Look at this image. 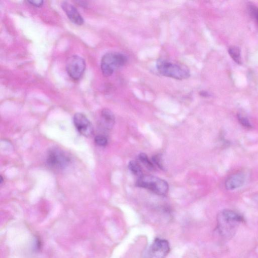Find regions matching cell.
Wrapping results in <instances>:
<instances>
[{
	"label": "cell",
	"mask_w": 258,
	"mask_h": 258,
	"mask_svg": "<svg viewBox=\"0 0 258 258\" xmlns=\"http://www.w3.org/2000/svg\"><path fill=\"white\" fill-rule=\"evenodd\" d=\"M238 120L240 123V124L244 126L245 128H252V124L249 121V120L246 118V117L241 115V114H238Z\"/></svg>",
	"instance_id": "cell-17"
},
{
	"label": "cell",
	"mask_w": 258,
	"mask_h": 258,
	"mask_svg": "<svg viewBox=\"0 0 258 258\" xmlns=\"http://www.w3.org/2000/svg\"><path fill=\"white\" fill-rule=\"evenodd\" d=\"M71 161L69 155L60 149L54 148L48 152L46 162L48 166L56 170H62L66 168Z\"/></svg>",
	"instance_id": "cell-5"
},
{
	"label": "cell",
	"mask_w": 258,
	"mask_h": 258,
	"mask_svg": "<svg viewBox=\"0 0 258 258\" xmlns=\"http://www.w3.org/2000/svg\"><path fill=\"white\" fill-rule=\"evenodd\" d=\"M139 159L148 170L152 171L154 169L152 163L149 160L146 154L140 153L139 155Z\"/></svg>",
	"instance_id": "cell-14"
},
{
	"label": "cell",
	"mask_w": 258,
	"mask_h": 258,
	"mask_svg": "<svg viewBox=\"0 0 258 258\" xmlns=\"http://www.w3.org/2000/svg\"><path fill=\"white\" fill-rule=\"evenodd\" d=\"M129 168L133 174L139 177L143 176L142 168L138 162L134 160L131 161L129 163Z\"/></svg>",
	"instance_id": "cell-13"
},
{
	"label": "cell",
	"mask_w": 258,
	"mask_h": 258,
	"mask_svg": "<svg viewBox=\"0 0 258 258\" xmlns=\"http://www.w3.org/2000/svg\"><path fill=\"white\" fill-rule=\"evenodd\" d=\"M248 10L251 16L255 20L258 26V7L254 5L250 4L248 6Z\"/></svg>",
	"instance_id": "cell-16"
},
{
	"label": "cell",
	"mask_w": 258,
	"mask_h": 258,
	"mask_svg": "<svg viewBox=\"0 0 258 258\" xmlns=\"http://www.w3.org/2000/svg\"><path fill=\"white\" fill-rule=\"evenodd\" d=\"M74 124L78 131L83 136L89 137L93 132L91 123L82 113H76L74 118Z\"/></svg>",
	"instance_id": "cell-8"
},
{
	"label": "cell",
	"mask_w": 258,
	"mask_h": 258,
	"mask_svg": "<svg viewBox=\"0 0 258 258\" xmlns=\"http://www.w3.org/2000/svg\"><path fill=\"white\" fill-rule=\"evenodd\" d=\"M28 2L36 7H41L43 3V1L41 0H32V1H28Z\"/></svg>",
	"instance_id": "cell-19"
},
{
	"label": "cell",
	"mask_w": 258,
	"mask_h": 258,
	"mask_svg": "<svg viewBox=\"0 0 258 258\" xmlns=\"http://www.w3.org/2000/svg\"><path fill=\"white\" fill-rule=\"evenodd\" d=\"M61 6L68 17L74 24L78 26H81L83 24V18L74 5L67 2H63Z\"/></svg>",
	"instance_id": "cell-9"
},
{
	"label": "cell",
	"mask_w": 258,
	"mask_h": 258,
	"mask_svg": "<svg viewBox=\"0 0 258 258\" xmlns=\"http://www.w3.org/2000/svg\"><path fill=\"white\" fill-rule=\"evenodd\" d=\"M152 160L155 165L160 169H164L163 165L162 163V158L161 154L155 155L152 157Z\"/></svg>",
	"instance_id": "cell-18"
},
{
	"label": "cell",
	"mask_w": 258,
	"mask_h": 258,
	"mask_svg": "<svg viewBox=\"0 0 258 258\" xmlns=\"http://www.w3.org/2000/svg\"><path fill=\"white\" fill-rule=\"evenodd\" d=\"M200 95L202 97H205V98L208 97L210 96L208 92L204 91L200 92Z\"/></svg>",
	"instance_id": "cell-21"
},
{
	"label": "cell",
	"mask_w": 258,
	"mask_h": 258,
	"mask_svg": "<svg viewBox=\"0 0 258 258\" xmlns=\"http://www.w3.org/2000/svg\"><path fill=\"white\" fill-rule=\"evenodd\" d=\"M136 185L161 196L166 195L169 189L168 183L166 181L150 175H143L139 177Z\"/></svg>",
	"instance_id": "cell-4"
},
{
	"label": "cell",
	"mask_w": 258,
	"mask_h": 258,
	"mask_svg": "<svg viewBox=\"0 0 258 258\" xmlns=\"http://www.w3.org/2000/svg\"><path fill=\"white\" fill-rule=\"evenodd\" d=\"M228 53L233 60L239 65H241L242 59L241 50L237 46H230L228 49Z\"/></svg>",
	"instance_id": "cell-12"
},
{
	"label": "cell",
	"mask_w": 258,
	"mask_h": 258,
	"mask_svg": "<svg viewBox=\"0 0 258 258\" xmlns=\"http://www.w3.org/2000/svg\"><path fill=\"white\" fill-rule=\"evenodd\" d=\"M101 123L105 128L111 130L115 123L113 113L109 109H103L101 112Z\"/></svg>",
	"instance_id": "cell-11"
},
{
	"label": "cell",
	"mask_w": 258,
	"mask_h": 258,
	"mask_svg": "<svg viewBox=\"0 0 258 258\" xmlns=\"http://www.w3.org/2000/svg\"><path fill=\"white\" fill-rule=\"evenodd\" d=\"M95 142L97 145L101 147H105L108 144V140L107 137L101 135L96 136Z\"/></svg>",
	"instance_id": "cell-15"
},
{
	"label": "cell",
	"mask_w": 258,
	"mask_h": 258,
	"mask_svg": "<svg viewBox=\"0 0 258 258\" xmlns=\"http://www.w3.org/2000/svg\"><path fill=\"white\" fill-rule=\"evenodd\" d=\"M158 73L163 76L182 80L190 76L188 69L170 61L159 59L156 64Z\"/></svg>",
	"instance_id": "cell-2"
},
{
	"label": "cell",
	"mask_w": 258,
	"mask_h": 258,
	"mask_svg": "<svg viewBox=\"0 0 258 258\" xmlns=\"http://www.w3.org/2000/svg\"><path fill=\"white\" fill-rule=\"evenodd\" d=\"M244 221V218L238 213L231 210H223L218 216L217 228L219 233L224 238H231Z\"/></svg>",
	"instance_id": "cell-1"
},
{
	"label": "cell",
	"mask_w": 258,
	"mask_h": 258,
	"mask_svg": "<svg viewBox=\"0 0 258 258\" xmlns=\"http://www.w3.org/2000/svg\"><path fill=\"white\" fill-rule=\"evenodd\" d=\"M246 181V177L243 173H238L229 176L225 181V188L228 190H234L242 186Z\"/></svg>",
	"instance_id": "cell-10"
},
{
	"label": "cell",
	"mask_w": 258,
	"mask_h": 258,
	"mask_svg": "<svg viewBox=\"0 0 258 258\" xmlns=\"http://www.w3.org/2000/svg\"><path fill=\"white\" fill-rule=\"evenodd\" d=\"M42 246L41 242L39 239H37L35 242V248L36 250H39Z\"/></svg>",
	"instance_id": "cell-20"
},
{
	"label": "cell",
	"mask_w": 258,
	"mask_h": 258,
	"mask_svg": "<svg viewBox=\"0 0 258 258\" xmlns=\"http://www.w3.org/2000/svg\"><path fill=\"white\" fill-rule=\"evenodd\" d=\"M86 68L84 60L80 56L70 57L66 63L67 72L70 77L75 80H79L83 75Z\"/></svg>",
	"instance_id": "cell-6"
},
{
	"label": "cell",
	"mask_w": 258,
	"mask_h": 258,
	"mask_svg": "<svg viewBox=\"0 0 258 258\" xmlns=\"http://www.w3.org/2000/svg\"><path fill=\"white\" fill-rule=\"evenodd\" d=\"M170 252V246L168 241L156 238L149 249L147 258H166Z\"/></svg>",
	"instance_id": "cell-7"
},
{
	"label": "cell",
	"mask_w": 258,
	"mask_h": 258,
	"mask_svg": "<svg viewBox=\"0 0 258 258\" xmlns=\"http://www.w3.org/2000/svg\"><path fill=\"white\" fill-rule=\"evenodd\" d=\"M127 61L126 56L123 54L116 52L107 53L103 57L101 63L103 75L105 77L111 76L115 70L124 67Z\"/></svg>",
	"instance_id": "cell-3"
}]
</instances>
